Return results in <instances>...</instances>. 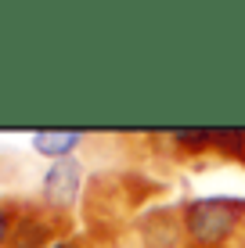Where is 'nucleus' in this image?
Instances as JSON below:
<instances>
[{"label": "nucleus", "instance_id": "nucleus-4", "mask_svg": "<svg viewBox=\"0 0 245 248\" xmlns=\"http://www.w3.org/2000/svg\"><path fill=\"white\" fill-rule=\"evenodd\" d=\"M33 151L44 155L50 162H62V158H76V151L87 144V133L83 130H40L29 137Z\"/></svg>", "mask_w": 245, "mask_h": 248}, {"label": "nucleus", "instance_id": "nucleus-6", "mask_svg": "<svg viewBox=\"0 0 245 248\" xmlns=\"http://www.w3.org/2000/svg\"><path fill=\"white\" fill-rule=\"evenodd\" d=\"M216 158L238 162L245 169V130H216Z\"/></svg>", "mask_w": 245, "mask_h": 248}, {"label": "nucleus", "instance_id": "nucleus-3", "mask_svg": "<svg viewBox=\"0 0 245 248\" xmlns=\"http://www.w3.org/2000/svg\"><path fill=\"white\" fill-rule=\"evenodd\" d=\"M155 140L166 144V155L173 162H191V166H206L209 158H216V130H173L163 133Z\"/></svg>", "mask_w": 245, "mask_h": 248}, {"label": "nucleus", "instance_id": "nucleus-1", "mask_svg": "<svg viewBox=\"0 0 245 248\" xmlns=\"http://www.w3.org/2000/svg\"><path fill=\"white\" fill-rule=\"evenodd\" d=\"M184 248H245V198L202 194L180 205Z\"/></svg>", "mask_w": 245, "mask_h": 248}, {"label": "nucleus", "instance_id": "nucleus-2", "mask_svg": "<svg viewBox=\"0 0 245 248\" xmlns=\"http://www.w3.org/2000/svg\"><path fill=\"white\" fill-rule=\"evenodd\" d=\"M83 191H87V173H83V162H80V158H62V162H50V166H47L44 180H40V194H36V198L44 202L47 209L72 216Z\"/></svg>", "mask_w": 245, "mask_h": 248}, {"label": "nucleus", "instance_id": "nucleus-5", "mask_svg": "<svg viewBox=\"0 0 245 248\" xmlns=\"http://www.w3.org/2000/svg\"><path fill=\"white\" fill-rule=\"evenodd\" d=\"M25 202L29 198H0V248H11L18 219L25 212Z\"/></svg>", "mask_w": 245, "mask_h": 248}]
</instances>
